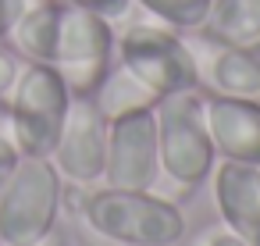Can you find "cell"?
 Wrapping results in <instances>:
<instances>
[{
    "label": "cell",
    "mask_w": 260,
    "mask_h": 246,
    "mask_svg": "<svg viewBox=\"0 0 260 246\" xmlns=\"http://www.w3.org/2000/svg\"><path fill=\"white\" fill-rule=\"evenodd\" d=\"M114 54H118V65H125L157 97L200 89V68L189 40L164 22L146 18V22L125 25Z\"/></svg>",
    "instance_id": "5b68a950"
},
{
    "label": "cell",
    "mask_w": 260,
    "mask_h": 246,
    "mask_svg": "<svg viewBox=\"0 0 260 246\" xmlns=\"http://www.w3.org/2000/svg\"><path fill=\"white\" fill-rule=\"evenodd\" d=\"M200 68V89L221 93V97H242L260 100V50L214 43L200 33V43L189 40Z\"/></svg>",
    "instance_id": "8fae6325"
},
{
    "label": "cell",
    "mask_w": 260,
    "mask_h": 246,
    "mask_svg": "<svg viewBox=\"0 0 260 246\" xmlns=\"http://www.w3.org/2000/svg\"><path fill=\"white\" fill-rule=\"evenodd\" d=\"M157 100H160V97H157L150 86H143L125 65H111L107 75H104V82L93 89V104H96V111H100L107 121H114V118H121V114H132V111L157 107Z\"/></svg>",
    "instance_id": "5bb4252c"
},
{
    "label": "cell",
    "mask_w": 260,
    "mask_h": 246,
    "mask_svg": "<svg viewBox=\"0 0 260 246\" xmlns=\"http://www.w3.org/2000/svg\"><path fill=\"white\" fill-rule=\"evenodd\" d=\"M32 246H68V235H64V228L57 225L54 232H47V235H43V239H36Z\"/></svg>",
    "instance_id": "ffe728a7"
},
{
    "label": "cell",
    "mask_w": 260,
    "mask_h": 246,
    "mask_svg": "<svg viewBox=\"0 0 260 246\" xmlns=\"http://www.w3.org/2000/svg\"><path fill=\"white\" fill-rule=\"evenodd\" d=\"M203 246H246V242H242L235 232H228V228L221 225V228H214V232L203 239Z\"/></svg>",
    "instance_id": "d6986e66"
},
{
    "label": "cell",
    "mask_w": 260,
    "mask_h": 246,
    "mask_svg": "<svg viewBox=\"0 0 260 246\" xmlns=\"http://www.w3.org/2000/svg\"><path fill=\"white\" fill-rule=\"evenodd\" d=\"M210 196L217 218L246 246H260V168L221 161L210 171Z\"/></svg>",
    "instance_id": "30bf717a"
},
{
    "label": "cell",
    "mask_w": 260,
    "mask_h": 246,
    "mask_svg": "<svg viewBox=\"0 0 260 246\" xmlns=\"http://www.w3.org/2000/svg\"><path fill=\"white\" fill-rule=\"evenodd\" d=\"M64 4L86 8V11H93V15L107 18V22H118V18H125L132 11V0H64Z\"/></svg>",
    "instance_id": "2e32d148"
},
{
    "label": "cell",
    "mask_w": 260,
    "mask_h": 246,
    "mask_svg": "<svg viewBox=\"0 0 260 246\" xmlns=\"http://www.w3.org/2000/svg\"><path fill=\"white\" fill-rule=\"evenodd\" d=\"M200 33L214 43L260 50V0H210Z\"/></svg>",
    "instance_id": "4fadbf2b"
},
{
    "label": "cell",
    "mask_w": 260,
    "mask_h": 246,
    "mask_svg": "<svg viewBox=\"0 0 260 246\" xmlns=\"http://www.w3.org/2000/svg\"><path fill=\"white\" fill-rule=\"evenodd\" d=\"M25 11V0H0V43H4L18 22V15Z\"/></svg>",
    "instance_id": "ac0fdd59"
},
{
    "label": "cell",
    "mask_w": 260,
    "mask_h": 246,
    "mask_svg": "<svg viewBox=\"0 0 260 246\" xmlns=\"http://www.w3.org/2000/svg\"><path fill=\"white\" fill-rule=\"evenodd\" d=\"M79 225L114 246H178L185 239V214L153 189H93L82 193Z\"/></svg>",
    "instance_id": "7a4b0ae2"
},
{
    "label": "cell",
    "mask_w": 260,
    "mask_h": 246,
    "mask_svg": "<svg viewBox=\"0 0 260 246\" xmlns=\"http://www.w3.org/2000/svg\"><path fill=\"white\" fill-rule=\"evenodd\" d=\"M64 178L50 157H22L0 189V246H32L61 225Z\"/></svg>",
    "instance_id": "3957f363"
},
{
    "label": "cell",
    "mask_w": 260,
    "mask_h": 246,
    "mask_svg": "<svg viewBox=\"0 0 260 246\" xmlns=\"http://www.w3.org/2000/svg\"><path fill=\"white\" fill-rule=\"evenodd\" d=\"M61 4L64 0H40V4H25L11 29V50L22 61H40L50 65L54 57V40H57V22H61Z\"/></svg>",
    "instance_id": "7c38bea8"
},
{
    "label": "cell",
    "mask_w": 260,
    "mask_h": 246,
    "mask_svg": "<svg viewBox=\"0 0 260 246\" xmlns=\"http://www.w3.org/2000/svg\"><path fill=\"white\" fill-rule=\"evenodd\" d=\"M153 22L171 25L175 33H200L210 11V0H132Z\"/></svg>",
    "instance_id": "9a60e30c"
},
{
    "label": "cell",
    "mask_w": 260,
    "mask_h": 246,
    "mask_svg": "<svg viewBox=\"0 0 260 246\" xmlns=\"http://www.w3.org/2000/svg\"><path fill=\"white\" fill-rule=\"evenodd\" d=\"M157 178H160V153H157V114H153V107L107 121L104 186L153 189Z\"/></svg>",
    "instance_id": "52a82bcc"
},
{
    "label": "cell",
    "mask_w": 260,
    "mask_h": 246,
    "mask_svg": "<svg viewBox=\"0 0 260 246\" xmlns=\"http://www.w3.org/2000/svg\"><path fill=\"white\" fill-rule=\"evenodd\" d=\"M153 114H157V153H160V178L153 193L168 196L171 203L189 200L217 164V150L207 132L203 93L185 89L160 97Z\"/></svg>",
    "instance_id": "6da1fadb"
},
{
    "label": "cell",
    "mask_w": 260,
    "mask_h": 246,
    "mask_svg": "<svg viewBox=\"0 0 260 246\" xmlns=\"http://www.w3.org/2000/svg\"><path fill=\"white\" fill-rule=\"evenodd\" d=\"M18 72H22V57L15 50H4L0 47V104H4L18 82Z\"/></svg>",
    "instance_id": "e0dca14e"
},
{
    "label": "cell",
    "mask_w": 260,
    "mask_h": 246,
    "mask_svg": "<svg viewBox=\"0 0 260 246\" xmlns=\"http://www.w3.org/2000/svg\"><path fill=\"white\" fill-rule=\"evenodd\" d=\"M203 111L217 157L260 168V100L210 93L203 97Z\"/></svg>",
    "instance_id": "9c48e42d"
},
{
    "label": "cell",
    "mask_w": 260,
    "mask_h": 246,
    "mask_svg": "<svg viewBox=\"0 0 260 246\" xmlns=\"http://www.w3.org/2000/svg\"><path fill=\"white\" fill-rule=\"evenodd\" d=\"M68 107H72V89L64 86V79L50 65L25 61L11 97L4 100L18 153L22 157H50L57 146V136L64 129Z\"/></svg>",
    "instance_id": "277c9868"
},
{
    "label": "cell",
    "mask_w": 260,
    "mask_h": 246,
    "mask_svg": "<svg viewBox=\"0 0 260 246\" xmlns=\"http://www.w3.org/2000/svg\"><path fill=\"white\" fill-rule=\"evenodd\" d=\"M114 47H118L114 22L86 8L61 4L50 68L64 79L72 97H93V89L104 82L107 68L114 65Z\"/></svg>",
    "instance_id": "8992f818"
},
{
    "label": "cell",
    "mask_w": 260,
    "mask_h": 246,
    "mask_svg": "<svg viewBox=\"0 0 260 246\" xmlns=\"http://www.w3.org/2000/svg\"><path fill=\"white\" fill-rule=\"evenodd\" d=\"M57 175L64 186L89 189L104 182V164H107V118L96 111L93 97H72L64 129L57 136V146L50 153Z\"/></svg>",
    "instance_id": "ba28073f"
}]
</instances>
